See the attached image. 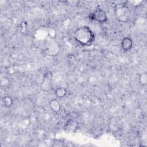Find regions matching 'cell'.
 Segmentation results:
<instances>
[{"instance_id": "cell-1", "label": "cell", "mask_w": 147, "mask_h": 147, "mask_svg": "<svg viewBox=\"0 0 147 147\" xmlns=\"http://www.w3.org/2000/svg\"><path fill=\"white\" fill-rule=\"evenodd\" d=\"M74 37L79 44L83 46H89L94 41L95 34L90 27L82 26L75 31Z\"/></svg>"}, {"instance_id": "cell-2", "label": "cell", "mask_w": 147, "mask_h": 147, "mask_svg": "<svg viewBox=\"0 0 147 147\" xmlns=\"http://www.w3.org/2000/svg\"><path fill=\"white\" fill-rule=\"evenodd\" d=\"M88 18L90 20H94L99 23H105L107 21L106 12L101 9H96L94 11L91 13L88 16Z\"/></svg>"}, {"instance_id": "cell-3", "label": "cell", "mask_w": 147, "mask_h": 147, "mask_svg": "<svg viewBox=\"0 0 147 147\" xmlns=\"http://www.w3.org/2000/svg\"><path fill=\"white\" fill-rule=\"evenodd\" d=\"M52 76V75L51 72H47L44 74L42 82L40 85L41 89L42 91H48L49 90Z\"/></svg>"}, {"instance_id": "cell-4", "label": "cell", "mask_w": 147, "mask_h": 147, "mask_svg": "<svg viewBox=\"0 0 147 147\" xmlns=\"http://www.w3.org/2000/svg\"><path fill=\"white\" fill-rule=\"evenodd\" d=\"M121 47L124 51H129L133 47L132 40L129 37L123 38L121 42Z\"/></svg>"}, {"instance_id": "cell-5", "label": "cell", "mask_w": 147, "mask_h": 147, "mask_svg": "<svg viewBox=\"0 0 147 147\" xmlns=\"http://www.w3.org/2000/svg\"><path fill=\"white\" fill-rule=\"evenodd\" d=\"M49 106L53 111L55 113H59L61 109V105L60 102L55 99H52L49 102Z\"/></svg>"}, {"instance_id": "cell-6", "label": "cell", "mask_w": 147, "mask_h": 147, "mask_svg": "<svg viewBox=\"0 0 147 147\" xmlns=\"http://www.w3.org/2000/svg\"><path fill=\"white\" fill-rule=\"evenodd\" d=\"M77 126V123L73 119H70L68 121V122L66 123L64 129L65 130H68L69 131L74 130V129H75Z\"/></svg>"}, {"instance_id": "cell-7", "label": "cell", "mask_w": 147, "mask_h": 147, "mask_svg": "<svg viewBox=\"0 0 147 147\" xmlns=\"http://www.w3.org/2000/svg\"><path fill=\"white\" fill-rule=\"evenodd\" d=\"M67 92V90L64 87H60L56 89L55 93L57 97L61 98L64 97L66 95Z\"/></svg>"}, {"instance_id": "cell-8", "label": "cell", "mask_w": 147, "mask_h": 147, "mask_svg": "<svg viewBox=\"0 0 147 147\" xmlns=\"http://www.w3.org/2000/svg\"><path fill=\"white\" fill-rule=\"evenodd\" d=\"M139 82L142 86H145L147 84V73L146 72L141 73L139 76Z\"/></svg>"}, {"instance_id": "cell-9", "label": "cell", "mask_w": 147, "mask_h": 147, "mask_svg": "<svg viewBox=\"0 0 147 147\" xmlns=\"http://www.w3.org/2000/svg\"><path fill=\"white\" fill-rule=\"evenodd\" d=\"M13 99L10 96H6L3 98V103L5 107H9L13 105Z\"/></svg>"}, {"instance_id": "cell-10", "label": "cell", "mask_w": 147, "mask_h": 147, "mask_svg": "<svg viewBox=\"0 0 147 147\" xmlns=\"http://www.w3.org/2000/svg\"><path fill=\"white\" fill-rule=\"evenodd\" d=\"M67 3L68 5H71V6H76L78 5V3H79L78 1H67Z\"/></svg>"}]
</instances>
